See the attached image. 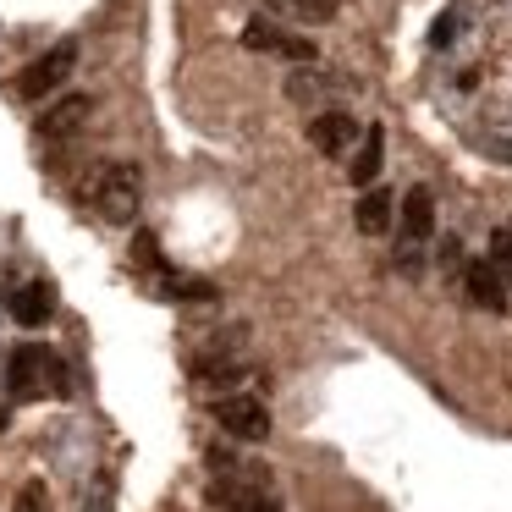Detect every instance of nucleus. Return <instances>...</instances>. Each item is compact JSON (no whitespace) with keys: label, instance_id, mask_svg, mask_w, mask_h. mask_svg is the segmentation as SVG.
Segmentation results:
<instances>
[{"label":"nucleus","instance_id":"nucleus-1","mask_svg":"<svg viewBox=\"0 0 512 512\" xmlns=\"http://www.w3.org/2000/svg\"><path fill=\"white\" fill-rule=\"evenodd\" d=\"M210 501L221 512H281V496L270 485V468H226L210 485Z\"/></svg>","mask_w":512,"mask_h":512},{"label":"nucleus","instance_id":"nucleus-2","mask_svg":"<svg viewBox=\"0 0 512 512\" xmlns=\"http://www.w3.org/2000/svg\"><path fill=\"white\" fill-rule=\"evenodd\" d=\"M138 204H144V171H138V166L111 160V166L94 171V210H100L105 221L127 226L138 215Z\"/></svg>","mask_w":512,"mask_h":512},{"label":"nucleus","instance_id":"nucleus-11","mask_svg":"<svg viewBox=\"0 0 512 512\" xmlns=\"http://www.w3.org/2000/svg\"><path fill=\"white\" fill-rule=\"evenodd\" d=\"M430 232H435V199H430V188H408V199H402V243L419 248Z\"/></svg>","mask_w":512,"mask_h":512},{"label":"nucleus","instance_id":"nucleus-13","mask_svg":"<svg viewBox=\"0 0 512 512\" xmlns=\"http://www.w3.org/2000/svg\"><path fill=\"white\" fill-rule=\"evenodd\" d=\"M391 210H397V199H391L386 188H364V199H358V210H353L358 232H364V237H380V232L391 226Z\"/></svg>","mask_w":512,"mask_h":512},{"label":"nucleus","instance_id":"nucleus-12","mask_svg":"<svg viewBox=\"0 0 512 512\" xmlns=\"http://www.w3.org/2000/svg\"><path fill=\"white\" fill-rule=\"evenodd\" d=\"M50 309H56V292H50V281H28V287L12 292V320L28 325V331H34V325H45Z\"/></svg>","mask_w":512,"mask_h":512},{"label":"nucleus","instance_id":"nucleus-19","mask_svg":"<svg viewBox=\"0 0 512 512\" xmlns=\"http://www.w3.org/2000/svg\"><path fill=\"white\" fill-rule=\"evenodd\" d=\"M0 430H6V408H0Z\"/></svg>","mask_w":512,"mask_h":512},{"label":"nucleus","instance_id":"nucleus-10","mask_svg":"<svg viewBox=\"0 0 512 512\" xmlns=\"http://www.w3.org/2000/svg\"><path fill=\"white\" fill-rule=\"evenodd\" d=\"M380 166H386V133H380V127H364V138H358V149H353V166H347L353 188H375Z\"/></svg>","mask_w":512,"mask_h":512},{"label":"nucleus","instance_id":"nucleus-3","mask_svg":"<svg viewBox=\"0 0 512 512\" xmlns=\"http://www.w3.org/2000/svg\"><path fill=\"white\" fill-rule=\"evenodd\" d=\"M72 67H78V39H61V45H50L39 61H28V67H23L17 94H23V100H45V94H56L61 83L72 78Z\"/></svg>","mask_w":512,"mask_h":512},{"label":"nucleus","instance_id":"nucleus-8","mask_svg":"<svg viewBox=\"0 0 512 512\" xmlns=\"http://www.w3.org/2000/svg\"><path fill=\"white\" fill-rule=\"evenodd\" d=\"M94 100L89 94H61L56 105H50L45 116H39V138H50V144H61V138H72L83 122H89Z\"/></svg>","mask_w":512,"mask_h":512},{"label":"nucleus","instance_id":"nucleus-17","mask_svg":"<svg viewBox=\"0 0 512 512\" xmlns=\"http://www.w3.org/2000/svg\"><path fill=\"white\" fill-rule=\"evenodd\" d=\"M133 254H138V265L160 270V248H155V237H149V232H138V237H133Z\"/></svg>","mask_w":512,"mask_h":512},{"label":"nucleus","instance_id":"nucleus-14","mask_svg":"<svg viewBox=\"0 0 512 512\" xmlns=\"http://www.w3.org/2000/svg\"><path fill=\"white\" fill-rule=\"evenodd\" d=\"M265 6L281 17H298V23H331L342 12V0H265Z\"/></svg>","mask_w":512,"mask_h":512},{"label":"nucleus","instance_id":"nucleus-9","mask_svg":"<svg viewBox=\"0 0 512 512\" xmlns=\"http://www.w3.org/2000/svg\"><path fill=\"white\" fill-rule=\"evenodd\" d=\"M463 287L479 309H507V276H501L490 259H474V265L463 270Z\"/></svg>","mask_w":512,"mask_h":512},{"label":"nucleus","instance_id":"nucleus-5","mask_svg":"<svg viewBox=\"0 0 512 512\" xmlns=\"http://www.w3.org/2000/svg\"><path fill=\"white\" fill-rule=\"evenodd\" d=\"M243 45L248 50H270V56H287V61H314V39L287 34V28L270 23V17H254V23L243 28Z\"/></svg>","mask_w":512,"mask_h":512},{"label":"nucleus","instance_id":"nucleus-7","mask_svg":"<svg viewBox=\"0 0 512 512\" xmlns=\"http://www.w3.org/2000/svg\"><path fill=\"white\" fill-rule=\"evenodd\" d=\"M358 138H364V133H358V122L347 111H320L309 122V144L320 149V155H347Z\"/></svg>","mask_w":512,"mask_h":512},{"label":"nucleus","instance_id":"nucleus-16","mask_svg":"<svg viewBox=\"0 0 512 512\" xmlns=\"http://www.w3.org/2000/svg\"><path fill=\"white\" fill-rule=\"evenodd\" d=\"M17 512H50L45 485H23V496H17Z\"/></svg>","mask_w":512,"mask_h":512},{"label":"nucleus","instance_id":"nucleus-15","mask_svg":"<svg viewBox=\"0 0 512 512\" xmlns=\"http://www.w3.org/2000/svg\"><path fill=\"white\" fill-rule=\"evenodd\" d=\"M166 298H182V303H210V298H215V287H210V281H199V276H177V270H171V276H166Z\"/></svg>","mask_w":512,"mask_h":512},{"label":"nucleus","instance_id":"nucleus-20","mask_svg":"<svg viewBox=\"0 0 512 512\" xmlns=\"http://www.w3.org/2000/svg\"><path fill=\"white\" fill-rule=\"evenodd\" d=\"M507 232H512V226H507Z\"/></svg>","mask_w":512,"mask_h":512},{"label":"nucleus","instance_id":"nucleus-4","mask_svg":"<svg viewBox=\"0 0 512 512\" xmlns=\"http://www.w3.org/2000/svg\"><path fill=\"white\" fill-rule=\"evenodd\" d=\"M215 424L237 441H265L270 435V408L265 397H248V391H232V397L215 402Z\"/></svg>","mask_w":512,"mask_h":512},{"label":"nucleus","instance_id":"nucleus-6","mask_svg":"<svg viewBox=\"0 0 512 512\" xmlns=\"http://www.w3.org/2000/svg\"><path fill=\"white\" fill-rule=\"evenodd\" d=\"M45 375H56L61 380V369H56V358L45 353L39 342H23V347H12V358H6V380H12L23 397H34L39 386H45Z\"/></svg>","mask_w":512,"mask_h":512},{"label":"nucleus","instance_id":"nucleus-18","mask_svg":"<svg viewBox=\"0 0 512 512\" xmlns=\"http://www.w3.org/2000/svg\"><path fill=\"white\" fill-rule=\"evenodd\" d=\"M490 155L507 160V166H512V138H496V144H490Z\"/></svg>","mask_w":512,"mask_h":512}]
</instances>
